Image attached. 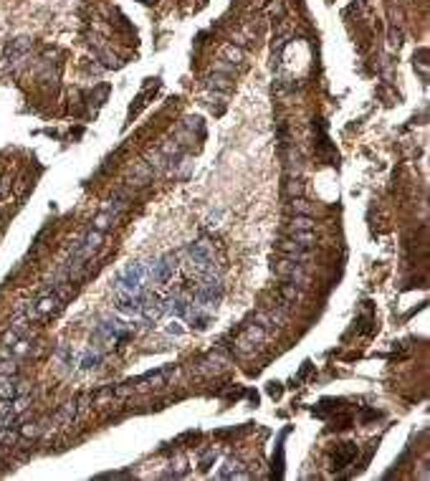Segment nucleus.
Segmentation results:
<instances>
[{"label":"nucleus","instance_id":"obj_3","mask_svg":"<svg viewBox=\"0 0 430 481\" xmlns=\"http://www.w3.org/2000/svg\"><path fill=\"white\" fill-rule=\"evenodd\" d=\"M291 244L296 246V248H311L317 244V236L311 233V230H291Z\"/></svg>","mask_w":430,"mask_h":481},{"label":"nucleus","instance_id":"obj_10","mask_svg":"<svg viewBox=\"0 0 430 481\" xmlns=\"http://www.w3.org/2000/svg\"><path fill=\"white\" fill-rule=\"evenodd\" d=\"M225 82H228V78H225V76H220V74H213V76H210V86H218V89H228V84H225Z\"/></svg>","mask_w":430,"mask_h":481},{"label":"nucleus","instance_id":"obj_4","mask_svg":"<svg viewBox=\"0 0 430 481\" xmlns=\"http://www.w3.org/2000/svg\"><path fill=\"white\" fill-rule=\"evenodd\" d=\"M162 309H165V306H162L157 299H147V302L142 304V309H139V312L144 314V319H152V322H154V319H157V316L162 314Z\"/></svg>","mask_w":430,"mask_h":481},{"label":"nucleus","instance_id":"obj_13","mask_svg":"<svg viewBox=\"0 0 430 481\" xmlns=\"http://www.w3.org/2000/svg\"><path fill=\"white\" fill-rule=\"evenodd\" d=\"M301 190H304V185H301V182H299V180H296V182H291V185H289V192H296V195H299V192H301Z\"/></svg>","mask_w":430,"mask_h":481},{"label":"nucleus","instance_id":"obj_6","mask_svg":"<svg viewBox=\"0 0 430 481\" xmlns=\"http://www.w3.org/2000/svg\"><path fill=\"white\" fill-rule=\"evenodd\" d=\"M99 362H101V352H96V350H89L81 360L84 370H94V368H99Z\"/></svg>","mask_w":430,"mask_h":481},{"label":"nucleus","instance_id":"obj_7","mask_svg":"<svg viewBox=\"0 0 430 481\" xmlns=\"http://www.w3.org/2000/svg\"><path fill=\"white\" fill-rule=\"evenodd\" d=\"M279 294L284 296V302H286V304H291V302H299V299H301V292H299L294 284H286V286H281V289H279Z\"/></svg>","mask_w":430,"mask_h":481},{"label":"nucleus","instance_id":"obj_2","mask_svg":"<svg viewBox=\"0 0 430 481\" xmlns=\"http://www.w3.org/2000/svg\"><path fill=\"white\" fill-rule=\"evenodd\" d=\"M355 456H357L355 444H344V448H339V451L332 456V468H344V466H349L352 461H355Z\"/></svg>","mask_w":430,"mask_h":481},{"label":"nucleus","instance_id":"obj_9","mask_svg":"<svg viewBox=\"0 0 430 481\" xmlns=\"http://www.w3.org/2000/svg\"><path fill=\"white\" fill-rule=\"evenodd\" d=\"M0 375H15V365L10 360H0Z\"/></svg>","mask_w":430,"mask_h":481},{"label":"nucleus","instance_id":"obj_8","mask_svg":"<svg viewBox=\"0 0 430 481\" xmlns=\"http://www.w3.org/2000/svg\"><path fill=\"white\" fill-rule=\"evenodd\" d=\"M291 210H294V213H299V216H309L314 208H311V206L306 203V200H294V203H291Z\"/></svg>","mask_w":430,"mask_h":481},{"label":"nucleus","instance_id":"obj_5","mask_svg":"<svg viewBox=\"0 0 430 481\" xmlns=\"http://www.w3.org/2000/svg\"><path fill=\"white\" fill-rule=\"evenodd\" d=\"M311 228H314V218H309V216H294L291 230H311Z\"/></svg>","mask_w":430,"mask_h":481},{"label":"nucleus","instance_id":"obj_11","mask_svg":"<svg viewBox=\"0 0 430 481\" xmlns=\"http://www.w3.org/2000/svg\"><path fill=\"white\" fill-rule=\"evenodd\" d=\"M225 56H228L230 61H241V58H243V51H241V48H233V46H228V48H225Z\"/></svg>","mask_w":430,"mask_h":481},{"label":"nucleus","instance_id":"obj_14","mask_svg":"<svg viewBox=\"0 0 430 481\" xmlns=\"http://www.w3.org/2000/svg\"><path fill=\"white\" fill-rule=\"evenodd\" d=\"M142 3H154V0H142Z\"/></svg>","mask_w":430,"mask_h":481},{"label":"nucleus","instance_id":"obj_1","mask_svg":"<svg viewBox=\"0 0 430 481\" xmlns=\"http://www.w3.org/2000/svg\"><path fill=\"white\" fill-rule=\"evenodd\" d=\"M20 392H23V388H20V382L13 375H0V400H3V403L15 400Z\"/></svg>","mask_w":430,"mask_h":481},{"label":"nucleus","instance_id":"obj_12","mask_svg":"<svg viewBox=\"0 0 430 481\" xmlns=\"http://www.w3.org/2000/svg\"><path fill=\"white\" fill-rule=\"evenodd\" d=\"M268 395H271V398H279V395H281L279 382H271V385H268Z\"/></svg>","mask_w":430,"mask_h":481}]
</instances>
